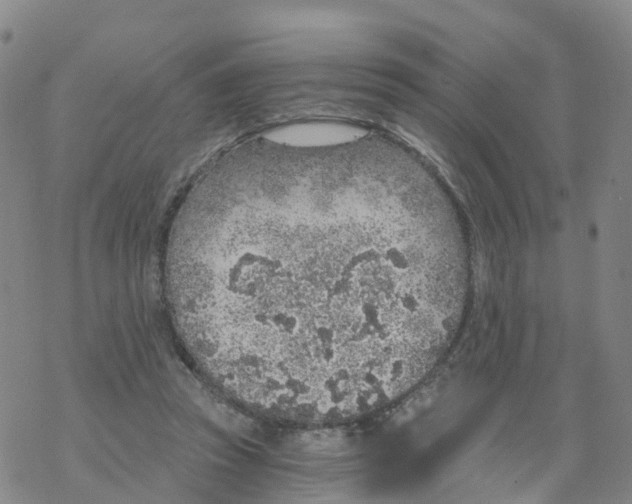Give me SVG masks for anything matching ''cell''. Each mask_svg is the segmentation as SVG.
Here are the masks:
<instances>
[{
    "label": "cell",
    "instance_id": "1",
    "mask_svg": "<svg viewBox=\"0 0 632 504\" xmlns=\"http://www.w3.org/2000/svg\"><path fill=\"white\" fill-rule=\"evenodd\" d=\"M438 240L402 176L355 145L280 146L188 193L178 260L198 345L242 402L323 414L406 356Z\"/></svg>",
    "mask_w": 632,
    "mask_h": 504
}]
</instances>
